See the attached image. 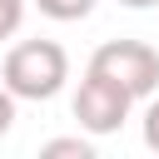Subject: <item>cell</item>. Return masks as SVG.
<instances>
[{
  "label": "cell",
  "instance_id": "6da1fadb",
  "mask_svg": "<svg viewBox=\"0 0 159 159\" xmlns=\"http://www.w3.org/2000/svg\"><path fill=\"white\" fill-rule=\"evenodd\" d=\"M70 80V55L60 40H20L10 45L5 65H0V84L15 99H55Z\"/></svg>",
  "mask_w": 159,
  "mask_h": 159
},
{
  "label": "cell",
  "instance_id": "7a4b0ae2",
  "mask_svg": "<svg viewBox=\"0 0 159 159\" xmlns=\"http://www.w3.org/2000/svg\"><path fill=\"white\" fill-rule=\"evenodd\" d=\"M89 70L94 75H109L114 84H124L134 99H149L159 89V50L144 45V40H104L94 55H89Z\"/></svg>",
  "mask_w": 159,
  "mask_h": 159
},
{
  "label": "cell",
  "instance_id": "3957f363",
  "mask_svg": "<svg viewBox=\"0 0 159 159\" xmlns=\"http://www.w3.org/2000/svg\"><path fill=\"white\" fill-rule=\"evenodd\" d=\"M129 104H134V94H129L124 84H114L109 75H94V70H84V80H80V89H75V99H70L80 129L94 134V139H99V134H119L124 119H129Z\"/></svg>",
  "mask_w": 159,
  "mask_h": 159
},
{
  "label": "cell",
  "instance_id": "277c9868",
  "mask_svg": "<svg viewBox=\"0 0 159 159\" xmlns=\"http://www.w3.org/2000/svg\"><path fill=\"white\" fill-rule=\"evenodd\" d=\"M40 154H45V159H94V144H89L84 134H65V139L40 144Z\"/></svg>",
  "mask_w": 159,
  "mask_h": 159
},
{
  "label": "cell",
  "instance_id": "5b68a950",
  "mask_svg": "<svg viewBox=\"0 0 159 159\" xmlns=\"http://www.w3.org/2000/svg\"><path fill=\"white\" fill-rule=\"evenodd\" d=\"M40 5V15H50V20H84L89 10H94V0H35Z\"/></svg>",
  "mask_w": 159,
  "mask_h": 159
},
{
  "label": "cell",
  "instance_id": "8992f818",
  "mask_svg": "<svg viewBox=\"0 0 159 159\" xmlns=\"http://www.w3.org/2000/svg\"><path fill=\"white\" fill-rule=\"evenodd\" d=\"M25 20V0H0V40H10Z\"/></svg>",
  "mask_w": 159,
  "mask_h": 159
},
{
  "label": "cell",
  "instance_id": "52a82bcc",
  "mask_svg": "<svg viewBox=\"0 0 159 159\" xmlns=\"http://www.w3.org/2000/svg\"><path fill=\"white\" fill-rule=\"evenodd\" d=\"M144 144L159 154V99H149V109H144Z\"/></svg>",
  "mask_w": 159,
  "mask_h": 159
},
{
  "label": "cell",
  "instance_id": "ba28073f",
  "mask_svg": "<svg viewBox=\"0 0 159 159\" xmlns=\"http://www.w3.org/2000/svg\"><path fill=\"white\" fill-rule=\"evenodd\" d=\"M10 124H15V94L0 84V139L10 134Z\"/></svg>",
  "mask_w": 159,
  "mask_h": 159
},
{
  "label": "cell",
  "instance_id": "9c48e42d",
  "mask_svg": "<svg viewBox=\"0 0 159 159\" xmlns=\"http://www.w3.org/2000/svg\"><path fill=\"white\" fill-rule=\"evenodd\" d=\"M119 5H129V10H149V5H159V0H119Z\"/></svg>",
  "mask_w": 159,
  "mask_h": 159
}]
</instances>
